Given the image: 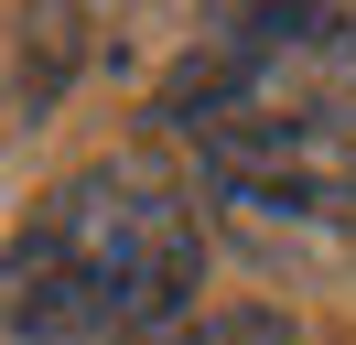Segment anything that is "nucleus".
<instances>
[{"label": "nucleus", "instance_id": "obj_1", "mask_svg": "<svg viewBox=\"0 0 356 345\" xmlns=\"http://www.w3.org/2000/svg\"><path fill=\"white\" fill-rule=\"evenodd\" d=\"M205 205L162 162H87L0 237V335L11 345H130L195 313Z\"/></svg>", "mask_w": 356, "mask_h": 345}, {"label": "nucleus", "instance_id": "obj_2", "mask_svg": "<svg viewBox=\"0 0 356 345\" xmlns=\"http://www.w3.org/2000/svg\"><path fill=\"white\" fill-rule=\"evenodd\" d=\"M162 119L205 162L248 151H356V22L346 11H248L173 76Z\"/></svg>", "mask_w": 356, "mask_h": 345}, {"label": "nucleus", "instance_id": "obj_3", "mask_svg": "<svg viewBox=\"0 0 356 345\" xmlns=\"http://www.w3.org/2000/svg\"><path fill=\"white\" fill-rule=\"evenodd\" d=\"M205 216L270 270H356V151L205 162Z\"/></svg>", "mask_w": 356, "mask_h": 345}, {"label": "nucleus", "instance_id": "obj_4", "mask_svg": "<svg viewBox=\"0 0 356 345\" xmlns=\"http://www.w3.org/2000/svg\"><path fill=\"white\" fill-rule=\"evenodd\" d=\"M130 345H291V323L259 313V302H216V313H173V323H152Z\"/></svg>", "mask_w": 356, "mask_h": 345}]
</instances>
